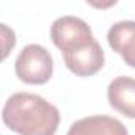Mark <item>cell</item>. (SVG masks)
<instances>
[{
    "label": "cell",
    "instance_id": "cell-4",
    "mask_svg": "<svg viewBox=\"0 0 135 135\" xmlns=\"http://www.w3.org/2000/svg\"><path fill=\"white\" fill-rule=\"evenodd\" d=\"M62 56L67 69L76 76H92L102 70L105 64V52L97 40Z\"/></svg>",
    "mask_w": 135,
    "mask_h": 135
},
{
    "label": "cell",
    "instance_id": "cell-3",
    "mask_svg": "<svg viewBox=\"0 0 135 135\" xmlns=\"http://www.w3.org/2000/svg\"><path fill=\"white\" fill-rule=\"evenodd\" d=\"M51 40L62 54H67L92 43L95 38L88 22L81 18L62 16L57 18L51 26Z\"/></svg>",
    "mask_w": 135,
    "mask_h": 135
},
{
    "label": "cell",
    "instance_id": "cell-2",
    "mask_svg": "<svg viewBox=\"0 0 135 135\" xmlns=\"http://www.w3.org/2000/svg\"><path fill=\"white\" fill-rule=\"evenodd\" d=\"M54 62L49 51L41 45H27L15 62L16 76L26 84H45L51 80Z\"/></svg>",
    "mask_w": 135,
    "mask_h": 135
},
{
    "label": "cell",
    "instance_id": "cell-7",
    "mask_svg": "<svg viewBox=\"0 0 135 135\" xmlns=\"http://www.w3.org/2000/svg\"><path fill=\"white\" fill-rule=\"evenodd\" d=\"M107 40L110 48L118 52L129 67L135 69V21L114 22L107 33Z\"/></svg>",
    "mask_w": 135,
    "mask_h": 135
},
{
    "label": "cell",
    "instance_id": "cell-8",
    "mask_svg": "<svg viewBox=\"0 0 135 135\" xmlns=\"http://www.w3.org/2000/svg\"><path fill=\"white\" fill-rule=\"evenodd\" d=\"M0 29H2V38H3V59H7V56L10 54V49L16 45V37L15 32L7 26V24H0Z\"/></svg>",
    "mask_w": 135,
    "mask_h": 135
},
{
    "label": "cell",
    "instance_id": "cell-6",
    "mask_svg": "<svg viewBox=\"0 0 135 135\" xmlns=\"http://www.w3.org/2000/svg\"><path fill=\"white\" fill-rule=\"evenodd\" d=\"M108 103L129 119H135V78L118 76L108 84Z\"/></svg>",
    "mask_w": 135,
    "mask_h": 135
},
{
    "label": "cell",
    "instance_id": "cell-5",
    "mask_svg": "<svg viewBox=\"0 0 135 135\" xmlns=\"http://www.w3.org/2000/svg\"><path fill=\"white\" fill-rule=\"evenodd\" d=\"M67 135H129V132L119 119L105 114H94L75 121Z\"/></svg>",
    "mask_w": 135,
    "mask_h": 135
},
{
    "label": "cell",
    "instance_id": "cell-1",
    "mask_svg": "<svg viewBox=\"0 0 135 135\" xmlns=\"http://www.w3.org/2000/svg\"><path fill=\"white\" fill-rule=\"evenodd\" d=\"M2 121L19 135H56L60 114L45 97L30 92H16L7 99Z\"/></svg>",
    "mask_w": 135,
    "mask_h": 135
}]
</instances>
